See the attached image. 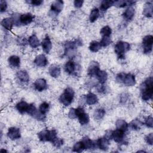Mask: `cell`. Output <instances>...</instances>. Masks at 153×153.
<instances>
[{
  "mask_svg": "<svg viewBox=\"0 0 153 153\" xmlns=\"http://www.w3.org/2000/svg\"><path fill=\"white\" fill-rule=\"evenodd\" d=\"M130 48L128 43L124 41H119L115 46V52L117 54L119 59H124V54Z\"/></svg>",
  "mask_w": 153,
  "mask_h": 153,
  "instance_id": "5",
  "label": "cell"
},
{
  "mask_svg": "<svg viewBox=\"0 0 153 153\" xmlns=\"http://www.w3.org/2000/svg\"><path fill=\"white\" fill-rule=\"evenodd\" d=\"M97 90L99 92H103L105 90V87L104 85H101L99 87V88H97Z\"/></svg>",
  "mask_w": 153,
  "mask_h": 153,
  "instance_id": "51",
  "label": "cell"
},
{
  "mask_svg": "<svg viewBox=\"0 0 153 153\" xmlns=\"http://www.w3.org/2000/svg\"><path fill=\"white\" fill-rule=\"evenodd\" d=\"M115 126L117 129L120 130L124 132L127 131L128 129V124L123 120H118L115 123Z\"/></svg>",
  "mask_w": 153,
  "mask_h": 153,
  "instance_id": "23",
  "label": "cell"
},
{
  "mask_svg": "<svg viewBox=\"0 0 153 153\" xmlns=\"http://www.w3.org/2000/svg\"><path fill=\"white\" fill-rule=\"evenodd\" d=\"M27 2L30 4L33 5H35V6L39 5L43 2V1H41V0H32V1H27Z\"/></svg>",
  "mask_w": 153,
  "mask_h": 153,
  "instance_id": "48",
  "label": "cell"
},
{
  "mask_svg": "<svg viewBox=\"0 0 153 153\" xmlns=\"http://www.w3.org/2000/svg\"><path fill=\"white\" fill-rule=\"evenodd\" d=\"M68 116L70 118H75L76 117V113H75V109L71 108L69 112Z\"/></svg>",
  "mask_w": 153,
  "mask_h": 153,
  "instance_id": "47",
  "label": "cell"
},
{
  "mask_svg": "<svg viewBox=\"0 0 153 153\" xmlns=\"http://www.w3.org/2000/svg\"><path fill=\"white\" fill-rule=\"evenodd\" d=\"M78 118V120L79 123L81 125L87 124L89 122V117L87 114H86L84 111L79 114L77 116Z\"/></svg>",
  "mask_w": 153,
  "mask_h": 153,
  "instance_id": "22",
  "label": "cell"
},
{
  "mask_svg": "<svg viewBox=\"0 0 153 153\" xmlns=\"http://www.w3.org/2000/svg\"><path fill=\"white\" fill-rule=\"evenodd\" d=\"M123 82L124 84V85L127 86H133L136 83L135 77L133 75L131 74H126L123 81Z\"/></svg>",
  "mask_w": 153,
  "mask_h": 153,
  "instance_id": "16",
  "label": "cell"
},
{
  "mask_svg": "<svg viewBox=\"0 0 153 153\" xmlns=\"http://www.w3.org/2000/svg\"><path fill=\"white\" fill-rule=\"evenodd\" d=\"M101 47H102L100 44V42L96 41H93L91 42L90 44L89 50L92 52L96 53V52H97L101 48Z\"/></svg>",
  "mask_w": 153,
  "mask_h": 153,
  "instance_id": "32",
  "label": "cell"
},
{
  "mask_svg": "<svg viewBox=\"0 0 153 153\" xmlns=\"http://www.w3.org/2000/svg\"><path fill=\"white\" fill-rule=\"evenodd\" d=\"M29 105L27 104L26 102L21 101L16 105V108L20 113L24 114L25 112H27Z\"/></svg>",
  "mask_w": 153,
  "mask_h": 153,
  "instance_id": "21",
  "label": "cell"
},
{
  "mask_svg": "<svg viewBox=\"0 0 153 153\" xmlns=\"http://www.w3.org/2000/svg\"><path fill=\"white\" fill-rule=\"evenodd\" d=\"M112 131H111V130L106 131L105 137L106 139H108V140H109V139H112Z\"/></svg>",
  "mask_w": 153,
  "mask_h": 153,
  "instance_id": "50",
  "label": "cell"
},
{
  "mask_svg": "<svg viewBox=\"0 0 153 153\" xmlns=\"http://www.w3.org/2000/svg\"><path fill=\"white\" fill-rule=\"evenodd\" d=\"M99 69V64L95 61H93L90 63L88 69V75L90 76H96Z\"/></svg>",
  "mask_w": 153,
  "mask_h": 153,
  "instance_id": "9",
  "label": "cell"
},
{
  "mask_svg": "<svg viewBox=\"0 0 153 153\" xmlns=\"http://www.w3.org/2000/svg\"><path fill=\"white\" fill-rule=\"evenodd\" d=\"M142 98L143 100L147 101L152 98L153 94V78H147L140 85Z\"/></svg>",
  "mask_w": 153,
  "mask_h": 153,
  "instance_id": "1",
  "label": "cell"
},
{
  "mask_svg": "<svg viewBox=\"0 0 153 153\" xmlns=\"http://www.w3.org/2000/svg\"><path fill=\"white\" fill-rule=\"evenodd\" d=\"M105 115V111L103 109H97L94 112V118L96 120H100L103 118Z\"/></svg>",
  "mask_w": 153,
  "mask_h": 153,
  "instance_id": "36",
  "label": "cell"
},
{
  "mask_svg": "<svg viewBox=\"0 0 153 153\" xmlns=\"http://www.w3.org/2000/svg\"><path fill=\"white\" fill-rule=\"evenodd\" d=\"M97 145L100 149L106 151L108 149L109 142V140L106 139L105 137H101L97 140Z\"/></svg>",
  "mask_w": 153,
  "mask_h": 153,
  "instance_id": "15",
  "label": "cell"
},
{
  "mask_svg": "<svg viewBox=\"0 0 153 153\" xmlns=\"http://www.w3.org/2000/svg\"><path fill=\"white\" fill-rule=\"evenodd\" d=\"M74 96V90L70 88H66L63 93L61 94L59 98L60 102L64 105L65 106H69L72 102Z\"/></svg>",
  "mask_w": 153,
  "mask_h": 153,
  "instance_id": "3",
  "label": "cell"
},
{
  "mask_svg": "<svg viewBox=\"0 0 153 153\" xmlns=\"http://www.w3.org/2000/svg\"><path fill=\"white\" fill-rule=\"evenodd\" d=\"M35 88L38 91H42L44 90L47 86L46 81L43 78H39L36 80L34 83Z\"/></svg>",
  "mask_w": 153,
  "mask_h": 153,
  "instance_id": "17",
  "label": "cell"
},
{
  "mask_svg": "<svg viewBox=\"0 0 153 153\" xmlns=\"http://www.w3.org/2000/svg\"><path fill=\"white\" fill-rule=\"evenodd\" d=\"M1 152H6L7 151H6V150H4V149H1Z\"/></svg>",
  "mask_w": 153,
  "mask_h": 153,
  "instance_id": "52",
  "label": "cell"
},
{
  "mask_svg": "<svg viewBox=\"0 0 153 153\" xmlns=\"http://www.w3.org/2000/svg\"><path fill=\"white\" fill-rule=\"evenodd\" d=\"M153 44V36L152 35H146L143 38L142 44L143 48V53L145 54H149L152 51Z\"/></svg>",
  "mask_w": 153,
  "mask_h": 153,
  "instance_id": "6",
  "label": "cell"
},
{
  "mask_svg": "<svg viewBox=\"0 0 153 153\" xmlns=\"http://www.w3.org/2000/svg\"><path fill=\"white\" fill-rule=\"evenodd\" d=\"M63 7V2L60 0L56 1L52 3L51 5V10L50 11L52 12V14H57L59 13H60Z\"/></svg>",
  "mask_w": 153,
  "mask_h": 153,
  "instance_id": "8",
  "label": "cell"
},
{
  "mask_svg": "<svg viewBox=\"0 0 153 153\" xmlns=\"http://www.w3.org/2000/svg\"><path fill=\"white\" fill-rule=\"evenodd\" d=\"M145 140L149 145H152L153 144V134L150 133L145 137Z\"/></svg>",
  "mask_w": 153,
  "mask_h": 153,
  "instance_id": "44",
  "label": "cell"
},
{
  "mask_svg": "<svg viewBox=\"0 0 153 153\" xmlns=\"http://www.w3.org/2000/svg\"><path fill=\"white\" fill-rule=\"evenodd\" d=\"M53 144L57 148H59L63 144V141L62 139H60V138H56L55 140H54L52 142Z\"/></svg>",
  "mask_w": 153,
  "mask_h": 153,
  "instance_id": "42",
  "label": "cell"
},
{
  "mask_svg": "<svg viewBox=\"0 0 153 153\" xmlns=\"http://www.w3.org/2000/svg\"><path fill=\"white\" fill-rule=\"evenodd\" d=\"M8 62L11 66L14 68H17L20 66V59L17 56H11L8 59Z\"/></svg>",
  "mask_w": 153,
  "mask_h": 153,
  "instance_id": "26",
  "label": "cell"
},
{
  "mask_svg": "<svg viewBox=\"0 0 153 153\" xmlns=\"http://www.w3.org/2000/svg\"><path fill=\"white\" fill-rule=\"evenodd\" d=\"M97 79L101 84H103L104 82H106L108 78V75L106 71H101L99 70L98 72L97 73L96 75Z\"/></svg>",
  "mask_w": 153,
  "mask_h": 153,
  "instance_id": "28",
  "label": "cell"
},
{
  "mask_svg": "<svg viewBox=\"0 0 153 153\" xmlns=\"http://www.w3.org/2000/svg\"><path fill=\"white\" fill-rule=\"evenodd\" d=\"M42 50L45 53H48L51 49L52 44L48 36H46L41 42Z\"/></svg>",
  "mask_w": 153,
  "mask_h": 153,
  "instance_id": "14",
  "label": "cell"
},
{
  "mask_svg": "<svg viewBox=\"0 0 153 153\" xmlns=\"http://www.w3.org/2000/svg\"><path fill=\"white\" fill-rule=\"evenodd\" d=\"M145 125L149 127V128H152L153 127V118L152 117H148L146 118L145 122Z\"/></svg>",
  "mask_w": 153,
  "mask_h": 153,
  "instance_id": "43",
  "label": "cell"
},
{
  "mask_svg": "<svg viewBox=\"0 0 153 153\" xmlns=\"http://www.w3.org/2000/svg\"><path fill=\"white\" fill-rule=\"evenodd\" d=\"M81 45L82 41L79 39H78L75 41H70L66 42L65 45V54L69 57H73L76 52V47L78 46H81Z\"/></svg>",
  "mask_w": 153,
  "mask_h": 153,
  "instance_id": "2",
  "label": "cell"
},
{
  "mask_svg": "<svg viewBox=\"0 0 153 153\" xmlns=\"http://www.w3.org/2000/svg\"><path fill=\"white\" fill-rule=\"evenodd\" d=\"M126 74L123 73V72H121V73H120L118 74L117 76H116V80L117 82H123V81L124 79V76H125Z\"/></svg>",
  "mask_w": 153,
  "mask_h": 153,
  "instance_id": "46",
  "label": "cell"
},
{
  "mask_svg": "<svg viewBox=\"0 0 153 153\" xmlns=\"http://www.w3.org/2000/svg\"><path fill=\"white\" fill-rule=\"evenodd\" d=\"M7 8V4L5 1L1 0L0 1V8H1V12H4L6 10Z\"/></svg>",
  "mask_w": 153,
  "mask_h": 153,
  "instance_id": "45",
  "label": "cell"
},
{
  "mask_svg": "<svg viewBox=\"0 0 153 153\" xmlns=\"http://www.w3.org/2000/svg\"><path fill=\"white\" fill-rule=\"evenodd\" d=\"M47 62L48 61L47 58L44 54H39L37 56L34 60V63L37 66L39 67H44L46 66Z\"/></svg>",
  "mask_w": 153,
  "mask_h": 153,
  "instance_id": "13",
  "label": "cell"
},
{
  "mask_svg": "<svg viewBox=\"0 0 153 153\" xmlns=\"http://www.w3.org/2000/svg\"><path fill=\"white\" fill-rule=\"evenodd\" d=\"M26 112L37 120H44L45 119V115L41 114L39 111H38L33 104H30L29 105Z\"/></svg>",
  "mask_w": 153,
  "mask_h": 153,
  "instance_id": "7",
  "label": "cell"
},
{
  "mask_svg": "<svg viewBox=\"0 0 153 153\" xmlns=\"http://www.w3.org/2000/svg\"><path fill=\"white\" fill-rule=\"evenodd\" d=\"M112 33V30L111 27L108 26H104L102 27L100 31V33L102 36H109Z\"/></svg>",
  "mask_w": 153,
  "mask_h": 153,
  "instance_id": "38",
  "label": "cell"
},
{
  "mask_svg": "<svg viewBox=\"0 0 153 153\" xmlns=\"http://www.w3.org/2000/svg\"><path fill=\"white\" fill-rule=\"evenodd\" d=\"M134 2V1H117L114 2V5H115L118 7H124L127 5H132Z\"/></svg>",
  "mask_w": 153,
  "mask_h": 153,
  "instance_id": "33",
  "label": "cell"
},
{
  "mask_svg": "<svg viewBox=\"0 0 153 153\" xmlns=\"http://www.w3.org/2000/svg\"><path fill=\"white\" fill-rule=\"evenodd\" d=\"M134 15V9L132 7H129L127 8L124 13H123V16L127 20H130L133 19Z\"/></svg>",
  "mask_w": 153,
  "mask_h": 153,
  "instance_id": "25",
  "label": "cell"
},
{
  "mask_svg": "<svg viewBox=\"0 0 153 153\" xmlns=\"http://www.w3.org/2000/svg\"><path fill=\"white\" fill-rule=\"evenodd\" d=\"M142 123L139 121V120H134L133 121H132L130 124H129V126L132 129V130H139L141 126H142Z\"/></svg>",
  "mask_w": 153,
  "mask_h": 153,
  "instance_id": "37",
  "label": "cell"
},
{
  "mask_svg": "<svg viewBox=\"0 0 153 153\" xmlns=\"http://www.w3.org/2000/svg\"><path fill=\"white\" fill-rule=\"evenodd\" d=\"M99 16V10L97 8L93 9L90 13V17H89L90 22H95Z\"/></svg>",
  "mask_w": 153,
  "mask_h": 153,
  "instance_id": "34",
  "label": "cell"
},
{
  "mask_svg": "<svg viewBox=\"0 0 153 153\" xmlns=\"http://www.w3.org/2000/svg\"><path fill=\"white\" fill-rule=\"evenodd\" d=\"M83 2L84 1L82 0H75L74 2V4L76 8H80L82 7Z\"/></svg>",
  "mask_w": 153,
  "mask_h": 153,
  "instance_id": "49",
  "label": "cell"
},
{
  "mask_svg": "<svg viewBox=\"0 0 153 153\" xmlns=\"http://www.w3.org/2000/svg\"><path fill=\"white\" fill-rule=\"evenodd\" d=\"M49 74L52 77L57 78L60 74V68L57 65H52L49 68Z\"/></svg>",
  "mask_w": 153,
  "mask_h": 153,
  "instance_id": "19",
  "label": "cell"
},
{
  "mask_svg": "<svg viewBox=\"0 0 153 153\" xmlns=\"http://www.w3.org/2000/svg\"><path fill=\"white\" fill-rule=\"evenodd\" d=\"M143 14L148 17H151L153 14V7L152 2H147L144 7Z\"/></svg>",
  "mask_w": 153,
  "mask_h": 153,
  "instance_id": "18",
  "label": "cell"
},
{
  "mask_svg": "<svg viewBox=\"0 0 153 153\" xmlns=\"http://www.w3.org/2000/svg\"><path fill=\"white\" fill-rule=\"evenodd\" d=\"M29 44L32 48H36L39 45V41L35 35H32L29 38Z\"/></svg>",
  "mask_w": 153,
  "mask_h": 153,
  "instance_id": "30",
  "label": "cell"
},
{
  "mask_svg": "<svg viewBox=\"0 0 153 153\" xmlns=\"http://www.w3.org/2000/svg\"><path fill=\"white\" fill-rule=\"evenodd\" d=\"M34 16L30 13H26L22 14L19 17L20 23L22 25H26L30 23L33 20Z\"/></svg>",
  "mask_w": 153,
  "mask_h": 153,
  "instance_id": "11",
  "label": "cell"
},
{
  "mask_svg": "<svg viewBox=\"0 0 153 153\" xmlns=\"http://www.w3.org/2000/svg\"><path fill=\"white\" fill-rule=\"evenodd\" d=\"M8 137L11 140H16L20 137V129L16 127H10L7 133Z\"/></svg>",
  "mask_w": 153,
  "mask_h": 153,
  "instance_id": "10",
  "label": "cell"
},
{
  "mask_svg": "<svg viewBox=\"0 0 153 153\" xmlns=\"http://www.w3.org/2000/svg\"><path fill=\"white\" fill-rule=\"evenodd\" d=\"M16 76L18 78L19 80H20L22 82H27L29 80V76L27 74V72L25 70L19 71L16 74Z\"/></svg>",
  "mask_w": 153,
  "mask_h": 153,
  "instance_id": "20",
  "label": "cell"
},
{
  "mask_svg": "<svg viewBox=\"0 0 153 153\" xmlns=\"http://www.w3.org/2000/svg\"><path fill=\"white\" fill-rule=\"evenodd\" d=\"M111 42V38L109 36H102V38L100 42L101 47H106L109 45Z\"/></svg>",
  "mask_w": 153,
  "mask_h": 153,
  "instance_id": "41",
  "label": "cell"
},
{
  "mask_svg": "<svg viewBox=\"0 0 153 153\" xmlns=\"http://www.w3.org/2000/svg\"><path fill=\"white\" fill-rule=\"evenodd\" d=\"M114 2L113 1H103L101 3L100 9L102 11H106L114 5Z\"/></svg>",
  "mask_w": 153,
  "mask_h": 153,
  "instance_id": "35",
  "label": "cell"
},
{
  "mask_svg": "<svg viewBox=\"0 0 153 153\" xmlns=\"http://www.w3.org/2000/svg\"><path fill=\"white\" fill-rule=\"evenodd\" d=\"M124 137V132L117 129L115 131H112V138L117 143H121L123 141Z\"/></svg>",
  "mask_w": 153,
  "mask_h": 153,
  "instance_id": "12",
  "label": "cell"
},
{
  "mask_svg": "<svg viewBox=\"0 0 153 153\" xmlns=\"http://www.w3.org/2000/svg\"><path fill=\"white\" fill-rule=\"evenodd\" d=\"M48 109H49V104L47 103V102L42 103L40 105L39 108V111L44 115H45L48 111Z\"/></svg>",
  "mask_w": 153,
  "mask_h": 153,
  "instance_id": "40",
  "label": "cell"
},
{
  "mask_svg": "<svg viewBox=\"0 0 153 153\" xmlns=\"http://www.w3.org/2000/svg\"><path fill=\"white\" fill-rule=\"evenodd\" d=\"M84 149H85V147L82 141L76 142L73 146V151L76 152H81Z\"/></svg>",
  "mask_w": 153,
  "mask_h": 153,
  "instance_id": "39",
  "label": "cell"
},
{
  "mask_svg": "<svg viewBox=\"0 0 153 153\" xmlns=\"http://www.w3.org/2000/svg\"><path fill=\"white\" fill-rule=\"evenodd\" d=\"M98 101V98L96 94L92 93H88L86 96V103L89 105H92L96 103Z\"/></svg>",
  "mask_w": 153,
  "mask_h": 153,
  "instance_id": "24",
  "label": "cell"
},
{
  "mask_svg": "<svg viewBox=\"0 0 153 153\" xmlns=\"http://www.w3.org/2000/svg\"><path fill=\"white\" fill-rule=\"evenodd\" d=\"M38 137L42 142H53L57 138V133L54 130H44L38 134Z\"/></svg>",
  "mask_w": 153,
  "mask_h": 153,
  "instance_id": "4",
  "label": "cell"
},
{
  "mask_svg": "<svg viewBox=\"0 0 153 153\" xmlns=\"http://www.w3.org/2000/svg\"><path fill=\"white\" fill-rule=\"evenodd\" d=\"M65 70L69 74H73L75 70V65L74 62L73 61L68 62L65 65Z\"/></svg>",
  "mask_w": 153,
  "mask_h": 153,
  "instance_id": "29",
  "label": "cell"
},
{
  "mask_svg": "<svg viewBox=\"0 0 153 153\" xmlns=\"http://www.w3.org/2000/svg\"><path fill=\"white\" fill-rule=\"evenodd\" d=\"M82 142L84 145L85 149H91L94 148V143L88 137H85L82 139Z\"/></svg>",
  "mask_w": 153,
  "mask_h": 153,
  "instance_id": "31",
  "label": "cell"
},
{
  "mask_svg": "<svg viewBox=\"0 0 153 153\" xmlns=\"http://www.w3.org/2000/svg\"><path fill=\"white\" fill-rule=\"evenodd\" d=\"M14 23L13 19L12 18L4 19L1 22L2 26L7 30H11Z\"/></svg>",
  "mask_w": 153,
  "mask_h": 153,
  "instance_id": "27",
  "label": "cell"
}]
</instances>
